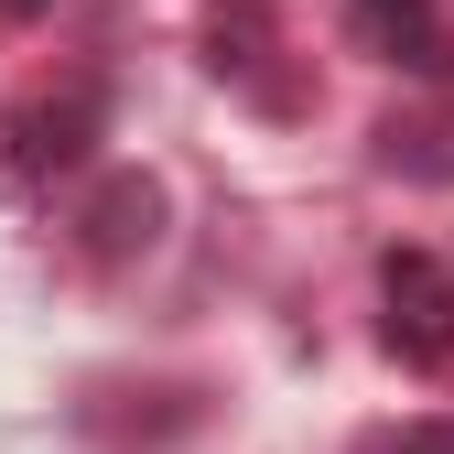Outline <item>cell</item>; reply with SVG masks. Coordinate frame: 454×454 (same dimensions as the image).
<instances>
[{
  "label": "cell",
  "instance_id": "1",
  "mask_svg": "<svg viewBox=\"0 0 454 454\" xmlns=\"http://www.w3.org/2000/svg\"><path fill=\"white\" fill-rule=\"evenodd\" d=\"M108 120V98L98 87H54V98H22L12 120H0V184H54L66 162H87Z\"/></svg>",
  "mask_w": 454,
  "mask_h": 454
},
{
  "label": "cell",
  "instance_id": "2",
  "mask_svg": "<svg viewBox=\"0 0 454 454\" xmlns=\"http://www.w3.org/2000/svg\"><path fill=\"white\" fill-rule=\"evenodd\" d=\"M379 303H389V357H411V368H443L454 357V270L433 249H389L379 260Z\"/></svg>",
  "mask_w": 454,
  "mask_h": 454
},
{
  "label": "cell",
  "instance_id": "3",
  "mask_svg": "<svg viewBox=\"0 0 454 454\" xmlns=\"http://www.w3.org/2000/svg\"><path fill=\"white\" fill-rule=\"evenodd\" d=\"M76 239H87V260H141V249L162 239V184H152V174H108V184L76 206Z\"/></svg>",
  "mask_w": 454,
  "mask_h": 454
},
{
  "label": "cell",
  "instance_id": "4",
  "mask_svg": "<svg viewBox=\"0 0 454 454\" xmlns=\"http://www.w3.org/2000/svg\"><path fill=\"white\" fill-rule=\"evenodd\" d=\"M347 22H357L368 54H389V66H411V76H443L454 66V33H443L433 0H347Z\"/></svg>",
  "mask_w": 454,
  "mask_h": 454
},
{
  "label": "cell",
  "instance_id": "5",
  "mask_svg": "<svg viewBox=\"0 0 454 454\" xmlns=\"http://www.w3.org/2000/svg\"><path fill=\"white\" fill-rule=\"evenodd\" d=\"M260 33H270V0H216V12H206V66L216 76H249L260 66Z\"/></svg>",
  "mask_w": 454,
  "mask_h": 454
},
{
  "label": "cell",
  "instance_id": "6",
  "mask_svg": "<svg viewBox=\"0 0 454 454\" xmlns=\"http://www.w3.org/2000/svg\"><path fill=\"white\" fill-rule=\"evenodd\" d=\"M401 454H454V422H411V433H401Z\"/></svg>",
  "mask_w": 454,
  "mask_h": 454
},
{
  "label": "cell",
  "instance_id": "7",
  "mask_svg": "<svg viewBox=\"0 0 454 454\" xmlns=\"http://www.w3.org/2000/svg\"><path fill=\"white\" fill-rule=\"evenodd\" d=\"M54 12V0H0V22H43Z\"/></svg>",
  "mask_w": 454,
  "mask_h": 454
}]
</instances>
